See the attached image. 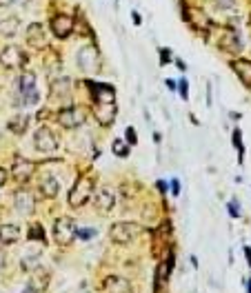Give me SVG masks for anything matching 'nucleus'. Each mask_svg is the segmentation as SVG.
<instances>
[{"instance_id": "nucleus-1", "label": "nucleus", "mask_w": 251, "mask_h": 293, "mask_svg": "<svg viewBox=\"0 0 251 293\" xmlns=\"http://www.w3.org/2000/svg\"><path fill=\"white\" fill-rule=\"evenodd\" d=\"M93 178L89 176V173H85V176H80V178L76 180V184L71 187V191H69V204L71 207H82V204H87L89 198L93 196Z\"/></svg>"}, {"instance_id": "nucleus-2", "label": "nucleus", "mask_w": 251, "mask_h": 293, "mask_svg": "<svg viewBox=\"0 0 251 293\" xmlns=\"http://www.w3.org/2000/svg\"><path fill=\"white\" fill-rule=\"evenodd\" d=\"M87 120V111L82 109V107H76V105H67L56 113V122L65 129H76V127H82Z\"/></svg>"}, {"instance_id": "nucleus-3", "label": "nucleus", "mask_w": 251, "mask_h": 293, "mask_svg": "<svg viewBox=\"0 0 251 293\" xmlns=\"http://www.w3.org/2000/svg\"><path fill=\"white\" fill-rule=\"evenodd\" d=\"M140 225H136V222H116V225L109 229V238L116 245H129L131 240L140 236Z\"/></svg>"}, {"instance_id": "nucleus-4", "label": "nucleus", "mask_w": 251, "mask_h": 293, "mask_svg": "<svg viewBox=\"0 0 251 293\" xmlns=\"http://www.w3.org/2000/svg\"><path fill=\"white\" fill-rule=\"evenodd\" d=\"M76 236H78V226L71 218L63 216L56 220V225H53V238H56V242L60 247H69L76 240Z\"/></svg>"}, {"instance_id": "nucleus-5", "label": "nucleus", "mask_w": 251, "mask_h": 293, "mask_svg": "<svg viewBox=\"0 0 251 293\" xmlns=\"http://www.w3.org/2000/svg\"><path fill=\"white\" fill-rule=\"evenodd\" d=\"M18 91H20V96H23L20 105H27V107L38 105V91H36V73L34 71H24L23 76L18 78Z\"/></svg>"}, {"instance_id": "nucleus-6", "label": "nucleus", "mask_w": 251, "mask_h": 293, "mask_svg": "<svg viewBox=\"0 0 251 293\" xmlns=\"http://www.w3.org/2000/svg\"><path fill=\"white\" fill-rule=\"evenodd\" d=\"M34 147L40 154H53L58 149V138L49 127H38L34 134Z\"/></svg>"}, {"instance_id": "nucleus-7", "label": "nucleus", "mask_w": 251, "mask_h": 293, "mask_svg": "<svg viewBox=\"0 0 251 293\" xmlns=\"http://www.w3.org/2000/svg\"><path fill=\"white\" fill-rule=\"evenodd\" d=\"M24 63H27V53H24L20 47H16V45H7V47H2V51H0V67L20 69Z\"/></svg>"}, {"instance_id": "nucleus-8", "label": "nucleus", "mask_w": 251, "mask_h": 293, "mask_svg": "<svg viewBox=\"0 0 251 293\" xmlns=\"http://www.w3.org/2000/svg\"><path fill=\"white\" fill-rule=\"evenodd\" d=\"M34 171H36L34 160H27V158H23V156H16L14 162H11V171L9 173L18 180V182H27V180L34 176Z\"/></svg>"}, {"instance_id": "nucleus-9", "label": "nucleus", "mask_w": 251, "mask_h": 293, "mask_svg": "<svg viewBox=\"0 0 251 293\" xmlns=\"http://www.w3.org/2000/svg\"><path fill=\"white\" fill-rule=\"evenodd\" d=\"M14 207L18 213L23 216H31L36 211V196L29 191V189H18L14 193Z\"/></svg>"}, {"instance_id": "nucleus-10", "label": "nucleus", "mask_w": 251, "mask_h": 293, "mask_svg": "<svg viewBox=\"0 0 251 293\" xmlns=\"http://www.w3.org/2000/svg\"><path fill=\"white\" fill-rule=\"evenodd\" d=\"M49 27H51L53 36L60 40L69 38V36L73 34V18L67 14H58V16H53L51 23H49Z\"/></svg>"}, {"instance_id": "nucleus-11", "label": "nucleus", "mask_w": 251, "mask_h": 293, "mask_svg": "<svg viewBox=\"0 0 251 293\" xmlns=\"http://www.w3.org/2000/svg\"><path fill=\"white\" fill-rule=\"evenodd\" d=\"M218 49H222L225 53H240L242 51V40L238 36L236 29H225L218 38Z\"/></svg>"}, {"instance_id": "nucleus-12", "label": "nucleus", "mask_w": 251, "mask_h": 293, "mask_svg": "<svg viewBox=\"0 0 251 293\" xmlns=\"http://www.w3.org/2000/svg\"><path fill=\"white\" fill-rule=\"evenodd\" d=\"M24 40H27V45L34 49H43L45 45H47V29H45L43 23H31L29 27H27V31H24Z\"/></svg>"}, {"instance_id": "nucleus-13", "label": "nucleus", "mask_w": 251, "mask_h": 293, "mask_svg": "<svg viewBox=\"0 0 251 293\" xmlns=\"http://www.w3.org/2000/svg\"><path fill=\"white\" fill-rule=\"evenodd\" d=\"M116 102H93V115H96V120L100 122L102 127H109L116 118Z\"/></svg>"}, {"instance_id": "nucleus-14", "label": "nucleus", "mask_w": 251, "mask_h": 293, "mask_svg": "<svg viewBox=\"0 0 251 293\" xmlns=\"http://www.w3.org/2000/svg\"><path fill=\"white\" fill-rule=\"evenodd\" d=\"M102 293H134V287L120 275H107L102 280Z\"/></svg>"}, {"instance_id": "nucleus-15", "label": "nucleus", "mask_w": 251, "mask_h": 293, "mask_svg": "<svg viewBox=\"0 0 251 293\" xmlns=\"http://www.w3.org/2000/svg\"><path fill=\"white\" fill-rule=\"evenodd\" d=\"M91 89L93 102H116V89L105 82H87Z\"/></svg>"}, {"instance_id": "nucleus-16", "label": "nucleus", "mask_w": 251, "mask_h": 293, "mask_svg": "<svg viewBox=\"0 0 251 293\" xmlns=\"http://www.w3.org/2000/svg\"><path fill=\"white\" fill-rule=\"evenodd\" d=\"M183 18L187 20L189 24H191L196 31H207L209 29V18L205 16V11H200V9H189V7H183Z\"/></svg>"}, {"instance_id": "nucleus-17", "label": "nucleus", "mask_w": 251, "mask_h": 293, "mask_svg": "<svg viewBox=\"0 0 251 293\" xmlns=\"http://www.w3.org/2000/svg\"><path fill=\"white\" fill-rule=\"evenodd\" d=\"M78 67L85 69V71H93V69H98V65H100V58H98V51L93 47H82L80 51H78Z\"/></svg>"}, {"instance_id": "nucleus-18", "label": "nucleus", "mask_w": 251, "mask_h": 293, "mask_svg": "<svg viewBox=\"0 0 251 293\" xmlns=\"http://www.w3.org/2000/svg\"><path fill=\"white\" fill-rule=\"evenodd\" d=\"M69 100L71 98V80L69 78H58V80L51 82V89H49V100Z\"/></svg>"}, {"instance_id": "nucleus-19", "label": "nucleus", "mask_w": 251, "mask_h": 293, "mask_svg": "<svg viewBox=\"0 0 251 293\" xmlns=\"http://www.w3.org/2000/svg\"><path fill=\"white\" fill-rule=\"evenodd\" d=\"M231 69L236 71V76L240 78L242 85H245L247 89H251V60L236 58V60H231Z\"/></svg>"}, {"instance_id": "nucleus-20", "label": "nucleus", "mask_w": 251, "mask_h": 293, "mask_svg": "<svg viewBox=\"0 0 251 293\" xmlns=\"http://www.w3.org/2000/svg\"><path fill=\"white\" fill-rule=\"evenodd\" d=\"M93 202H96V207L100 209L102 213H107V211H111V209H114V204H116V196H114V191H111V189L102 187V189H98V191H96Z\"/></svg>"}, {"instance_id": "nucleus-21", "label": "nucleus", "mask_w": 251, "mask_h": 293, "mask_svg": "<svg viewBox=\"0 0 251 293\" xmlns=\"http://www.w3.org/2000/svg\"><path fill=\"white\" fill-rule=\"evenodd\" d=\"M47 287H49V273L45 269H36L34 273H31V280H29V291H34V293H43V291H47Z\"/></svg>"}, {"instance_id": "nucleus-22", "label": "nucleus", "mask_w": 251, "mask_h": 293, "mask_svg": "<svg viewBox=\"0 0 251 293\" xmlns=\"http://www.w3.org/2000/svg\"><path fill=\"white\" fill-rule=\"evenodd\" d=\"M40 191H43L45 198H56L60 191V182L53 178L51 173H45L43 178H40Z\"/></svg>"}, {"instance_id": "nucleus-23", "label": "nucleus", "mask_w": 251, "mask_h": 293, "mask_svg": "<svg viewBox=\"0 0 251 293\" xmlns=\"http://www.w3.org/2000/svg\"><path fill=\"white\" fill-rule=\"evenodd\" d=\"M20 240V226L18 225H2L0 226V245H14Z\"/></svg>"}, {"instance_id": "nucleus-24", "label": "nucleus", "mask_w": 251, "mask_h": 293, "mask_svg": "<svg viewBox=\"0 0 251 293\" xmlns=\"http://www.w3.org/2000/svg\"><path fill=\"white\" fill-rule=\"evenodd\" d=\"M27 127H29V115H14L9 122H7V129L11 131V134L16 135H23L24 131H27Z\"/></svg>"}, {"instance_id": "nucleus-25", "label": "nucleus", "mask_w": 251, "mask_h": 293, "mask_svg": "<svg viewBox=\"0 0 251 293\" xmlns=\"http://www.w3.org/2000/svg\"><path fill=\"white\" fill-rule=\"evenodd\" d=\"M18 29H20V20L16 18V16H11V18L0 23V34L5 36V38H14V36L18 34Z\"/></svg>"}, {"instance_id": "nucleus-26", "label": "nucleus", "mask_w": 251, "mask_h": 293, "mask_svg": "<svg viewBox=\"0 0 251 293\" xmlns=\"http://www.w3.org/2000/svg\"><path fill=\"white\" fill-rule=\"evenodd\" d=\"M111 151H114L118 158H127V156H129V147H127V144L122 142L120 138L114 140V144H111Z\"/></svg>"}, {"instance_id": "nucleus-27", "label": "nucleus", "mask_w": 251, "mask_h": 293, "mask_svg": "<svg viewBox=\"0 0 251 293\" xmlns=\"http://www.w3.org/2000/svg\"><path fill=\"white\" fill-rule=\"evenodd\" d=\"M29 240H40L45 245V231L40 225H31L29 226Z\"/></svg>"}, {"instance_id": "nucleus-28", "label": "nucleus", "mask_w": 251, "mask_h": 293, "mask_svg": "<svg viewBox=\"0 0 251 293\" xmlns=\"http://www.w3.org/2000/svg\"><path fill=\"white\" fill-rule=\"evenodd\" d=\"M213 5H216L218 9H231V7L236 5V0H213Z\"/></svg>"}, {"instance_id": "nucleus-29", "label": "nucleus", "mask_w": 251, "mask_h": 293, "mask_svg": "<svg viewBox=\"0 0 251 293\" xmlns=\"http://www.w3.org/2000/svg\"><path fill=\"white\" fill-rule=\"evenodd\" d=\"M178 91H180V96H183V100H187V98H189V82L187 80L178 82Z\"/></svg>"}, {"instance_id": "nucleus-30", "label": "nucleus", "mask_w": 251, "mask_h": 293, "mask_svg": "<svg viewBox=\"0 0 251 293\" xmlns=\"http://www.w3.org/2000/svg\"><path fill=\"white\" fill-rule=\"evenodd\" d=\"M233 144H236L238 151H240V162H242V154H245V149H242V142H240V129L233 131Z\"/></svg>"}, {"instance_id": "nucleus-31", "label": "nucleus", "mask_w": 251, "mask_h": 293, "mask_svg": "<svg viewBox=\"0 0 251 293\" xmlns=\"http://www.w3.org/2000/svg\"><path fill=\"white\" fill-rule=\"evenodd\" d=\"M125 135H127V142H129V144H136V142H138V138H136V129H134V127H127Z\"/></svg>"}, {"instance_id": "nucleus-32", "label": "nucleus", "mask_w": 251, "mask_h": 293, "mask_svg": "<svg viewBox=\"0 0 251 293\" xmlns=\"http://www.w3.org/2000/svg\"><path fill=\"white\" fill-rule=\"evenodd\" d=\"M169 60H171V51H169V49H160V63L167 65Z\"/></svg>"}, {"instance_id": "nucleus-33", "label": "nucleus", "mask_w": 251, "mask_h": 293, "mask_svg": "<svg viewBox=\"0 0 251 293\" xmlns=\"http://www.w3.org/2000/svg\"><path fill=\"white\" fill-rule=\"evenodd\" d=\"M93 233H96L93 229H82V231L78 229V238H82V240H89V238H91Z\"/></svg>"}, {"instance_id": "nucleus-34", "label": "nucleus", "mask_w": 251, "mask_h": 293, "mask_svg": "<svg viewBox=\"0 0 251 293\" xmlns=\"http://www.w3.org/2000/svg\"><path fill=\"white\" fill-rule=\"evenodd\" d=\"M229 213H231V218H238V216H240V211H238V204H236V202H229Z\"/></svg>"}, {"instance_id": "nucleus-35", "label": "nucleus", "mask_w": 251, "mask_h": 293, "mask_svg": "<svg viewBox=\"0 0 251 293\" xmlns=\"http://www.w3.org/2000/svg\"><path fill=\"white\" fill-rule=\"evenodd\" d=\"M171 189H174L171 193H174V196H178V193H180V182H178V180H174V182H171Z\"/></svg>"}, {"instance_id": "nucleus-36", "label": "nucleus", "mask_w": 251, "mask_h": 293, "mask_svg": "<svg viewBox=\"0 0 251 293\" xmlns=\"http://www.w3.org/2000/svg\"><path fill=\"white\" fill-rule=\"evenodd\" d=\"M5 182H7V171L5 169H0V187H2Z\"/></svg>"}, {"instance_id": "nucleus-37", "label": "nucleus", "mask_w": 251, "mask_h": 293, "mask_svg": "<svg viewBox=\"0 0 251 293\" xmlns=\"http://www.w3.org/2000/svg\"><path fill=\"white\" fill-rule=\"evenodd\" d=\"M5 262H7V255H5V251L0 249V269H2V267H5Z\"/></svg>"}, {"instance_id": "nucleus-38", "label": "nucleus", "mask_w": 251, "mask_h": 293, "mask_svg": "<svg viewBox=\"0 0 251 293\" xmlns=\"http://www.w3.org/2000/svg\"><path fill=\"white\" fill-rule=\"evenodd\" d=\"M16 0H0V7H9V5H14Z\"/></svg>"}, {"instance_id": "nucleus-39", "label": "nucleus", "mask_w": 251, "mask_h": 293, "mask_svg": "<svg viewBox=\"0 0 251 293\" xmlns=\"http://www.w3.org/2000/svg\"><path fill=\"white\" fill-rule=\"evenodd\" d=\"M158 189H160V193H167V184H164L162 180H160V182H158Z\"/></svg>"}, {"instance_id": "nucleus-40", "label": "nucleus", "mask_w": 251, "mask_h": 293, "mask_svg": "<svg viewBox=\"0 0 251 293\" xmlns=\"http://www.w3.org/2000/svg\"><path fill=\"white\" fill-rule=\"evenodd\" d=\"M176 65H178V69H180V71H184V69H187V67H184V63H183V60H176Z\"/></svg>"}, {"instance_id": "nucleus-41", "label": "nucleus", "mask_w": 251, "mask_h": 293, "mask_svg": "<svg viewBox=\"0 0 251 293\" xmlns=\"http://www.w3.org/2000/svg\"><path fill=\"white\" fill-rule=\"evenodd\" d=\"M134 23H136V24H140V23H142V20H140V16L136 14V11H134Z\"/></svg>"}, {"instance_id": "nucleus-42", "label": "nucleus", "mask_w": 251, "mask_h": 293, "mask_svg": "<svg viewBox=\"0 0 251 293\" xmlns=\"http://www.w3.org/2000/svg\"><path fill=\"white\" fill-rule=\"evenodd\" d=\"M167 87H169L171 91H174V89H176V82H174V80H167Z\"/></svg>"}, {"instance_id": "nucleus-43", "label": "nucleus", "mask_w": 251, "mask_h": 293, "mask_svg": "<svg viewBox=\"0 0 251 293\" xmlns=\"http://www.w3.org/2000/svg\"><path fill=\"white\" fill-rule=\"evenodd\" d=\"M245 255H247V260H251V249L249 247H245Z\"/></svg>"}, {"instance_id": "nucleus-44", "label": "nucleus", "mask_w": 251, "mask_h": 293, "mask_svg": "<svg viewBox=\"0 0 251 293\" xmlns=\"http://www.w3.org/2000/svg\"><path fill=\"white\" fill-rule=\"evenodd\" d=\"M249 293H251V282H249Z\"/></svg>"}]
</instances>
